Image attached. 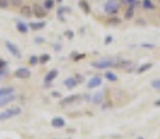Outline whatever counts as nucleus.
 Returning a JSON list of instances; mask_svg holds the SVG:
<instances>
[{
    "label": "nucleus",
    "mask_w": 160,
    "mask_h": 139,
    "mask_svg": "<svg viewBox=\"0 0 160 139\" xmlns=\"http://www.w3.org/2000/svg\"><path fill=\"white\" fill-rule=\"evenodd\" d=\"M10 6V1L8 0H0V8L1 10H6Z\"/></svg>",
    "instance_id": "nucleus-30"
},
{
    "label": "nucleus",
    "mask_w": 160,
    "mask_h": 139,
    "mask_svg": "<svg viewBox=\"0 0 160 139\" xmlns=\"http://www.w3.org/2000/svg\"><path fill=\"white\" fill-rule=\"evenodd\" d=\"M6 67H7V60H4V59L0 58V70H3V69H6Z\"/></svg>",
    "instance_id": "nucleus-35"
},
{
    "label": "nucleus",
    "mask_w": 160,
    "mask_h": 139,
    "mask_svg": "<svg viewBox=\"0 0 160 139\" xmlns=\"http://www.w3.org/2000/svg\"><path fill=\"white\" fill-rule=\"evenodd\" d=\"M45 25H47V23L45 21H40V23H30V28L31 30H34V31H38V30H42V28H45Z\"/></svg>",
    "instance_id": "nucleus-19"
},
{
    "label": "nucleus",
    "mask_w": 160,
    "mask_h": 139,
    "mask_svg": "<svg viewBox=\"0 0 160 139\" xmlns=\"http://www.w3.org/2000/svg\"><path fill=\"white\" fill-rule=\"evenodd\" d=\"M35 42H44V38H38V37H37V38H35Z\"/></svg>",
    "instance_id": "nucleus-38"
},
{
    "label": "nucleus",
    "mask_w": 160,
    "mask_h": 139,
    "mask_svg": "<svg viewBox=\"0 0 160 139\" xmlns=\"http://www.w3.org/2000/svg\"><path fill=\"white\" fill-rule=\"evenodd\" d=\"M28 63L31 66H35L40 63V56H37V55H31L30 56V59H28Z\"/></svg>",
    "instance_id": "nucleus-26"
},
{
    "label": "nucleus",
    "mask_w": 160,
    "mask_h": 139,
    "mask_svg": "<svg viewBox=\"0 0 160 139\" xmlns=\"http://www.w3.org/2000/svg\"><path fill=\"white\" fill-rule=\"evenodd\" d=\"M111 42H112V37H111V35L105 37V40H104V44H105V45H108V44H111Z\"/></svg>",
    "instance_id": "nucleus-37"
},
{
    "label": "nucleus",
    "mask_w": 160,
    "mask_h": 139,
    "mask_svg": "<svg viewBox=\"0 0 160 139\" xmlns=\"http://www.w3.org/2000/svg\"><path fill=\"white\" fill-rule=\"evenodd\" d=\"M124 4H128V6H135L138 3V0H121Z\"/></svg>",
    "instance_id": "nucleus-34"
},
{
    "label": "nucleus",
    "mask_w": 160,
    "mask_h": 139,
    "mask_svg": "<svg viewBox=\"0 0 160 139\" xmlns=\"http://www.w3.org/2000/svg\"><path fill=\"white\" fill-rule=\"evenodd\" d=\"M66 37H67V38H69V40H72L73 37H74V33H73V31H70V30H67V31H66Z\"/></svg>",
    "instance_id": "nucleus-36"
},
{
    "label": "nucleus",
    "mask_w": 160,
    "mask_h": 139,
    "mask_svg": "<svg viewBox=\"0 0 160 139\" xmlns=\"http://www.w3.org/2000/svg\"><path fill=\"white\" fill-rule=\"evenodd\" d=\"M32 16H35L38 20H41V18H45L48 16V11L44 8V6L35 3V4H32Z\"/></svg>",
    "instance_id": "nucleus-4"
},
{
    "label": "nucleus",
    "mask_w": 160,
    "mask_h": 139,
    "mask_svg": "<svg viewBox=\"0 0 160 139\" xmlns=\"http://www.w3.org/2000/svg\"><path fill=\"white\" fill-rule=\"evenodd\" d=\"M141 47H142V48H145V49H154V44H150V42H145V44H142Z\"/></svg>",
    "instance_id": "nucleus-33"
},
{
    "label": "nucleus",
    "mask_w": 160,
    "mask_h": 139,
    "mask_svg": "<svg viewBox=\"0 0 160 139\" xmlns=\"http://www.w3.org/2000/svg\"><path fill=\"white\" fill-rule=\"evenodd\" d=\"M84 58H86L84 54H74V55L72 56V59L73 60H81V59H84Z\"/></svg>",
    "instance_id": "nucleus-31"
},
{
    "label": "nucleus",
    "mask_w": 160,
    "mask_h": 139,
    "mask_svg": "<svg viewBox=\"0 0 160 139\" xmlns=\"http://www.w3.org/2000/svg\"><path fill=\"white\" fill-rule=\"evenodd\" d=\"M154 106H156V107H160V100H157V101H154Z\"/></svg>",
    "instance_id": "nucleus-39"
},
{
    "label": "nucleus",
    "mask_w": 160,
    "mask_h": 139,
    "mask_svg": "<svg viewBox=\"0 0 160 139\" xmlns=\"http://www.w3.org/2000/svg\"><path fill=\"white\" fill-rule=\"evenodd\" d=\"M152 87L154 90H160V79H154L152 80Z\"/></svg>",
    "instance_id": "nucleus-29"
},
{
    "label": "nucleus",
    "mask_w": 160,
    "mask_h": 139,
    "mask_svg": "<svg viewBox=\"0 0 160 139\" xmlns=\"http://www.w3.org/2000/svg\"><path fill=\"white\" fill-rule=\"evenodd\" d=\"M14 76L17 79H21V80H25V79H30L31 77V70L28 67H18L14 72Z\"/></svg>",
    "instance_id": "nucleus-6"
},
{
    "label": "nucleus",
    "mask_w": 160,
    "mask_h": 139,
    "mask_svg": "<svg viewBox=\"0 0 160 139\" xmlns=\"http://www.w3.org/2000/svg\"><path fill=\"white\" fill-rule=\"evenodd\" d=\"M20 13H21V16L27 17V18H30L32 16V6H28V4H23L21 7H20Z\"/></svg>",
    "instance_id": "nucleus-12"
},
{
    "label": "nucleus",
    "mask_w": 160,
    "mask_h": 139,
    "mask_svg": "<svg viewBox=\"0 0 160 139\" xmlns=\"http://www.w3.org/2000/svg\"><path fill=\"white\" fill-rule=\"evenodd\" d=\"M65 87L66 89H69V90H72V89H74L77 84H79V82H77V79L76 77H67V79H65Z\"/></svg>",
    "instance_id": "nucleus-10"
},
{
    "label": "nucleus",
    "mask_w": 160,
    "mask_h": 139,
    "mask_svg": "<svg viewBox=\"0 0 160 139\" xmlns=\"http://www.w3.org/2000/svg\"><path fill=\"white\" fill-rule=\"evenodd\" d=\"M101 83H103V79L100 77V76H93L90 80L87 82V89H96L98 86H101Z\"/></svg>",
    "instance_id": "nucleus-7"
},
{
    "label": "nucleus",
    "mask_w": 160,
    "mask_h": 139,
    "mask_svg": "<svg viewBox=\"0 0 160 139\" xmlns=\"http://www.w3.org/2000/svg\"><path fill=\"white\" fill-rule=\"evenodd\" d=\"M65 13H70V8L69 7H59L58 8V17L61 20H63V14Z\"/></svg>",
    "instance_id": "nucleus-24"
},
{
    "label": "nucleus",
    "mask_w": 160,
    "mask_h": 139,
    "mask_svg": "<svg viewBox=\"0 0 160 139\" xmlns=\"http://www.w3.org/2000/svg\"><path fill=\"white\" fill-rule=\"evenodd\" d=\"M80 100V96L79 94H72V96H67V97H65L62 101H61V104L62 106H67V104H72L74 101H77Z\"/></svg>",
    "instance_id": "nucleus-13"
},
{
    "label": "nucleus",
    "mask_w": 160,
    "mask_h": 139,
    "mask_svg": "<svg viewBox=\"0 0 160 139\" xmlns=\"http://www.w3.org/2000/svg\"><path fill=\"white\" fill-rule=\"evenodd\" d=\"M52 96H54V97H59L61 94H59V93H52Z\"/></svg>",
    "instance_id": "nucleus-40"
},
{
    "label": "nucleus",
    "mask_w": 160,
    "mask_h": 139,
    "mask_svg": "<svg viewBox=\"0 0 160 139\" xmlns=\"http://www.w3.org/2000/svg\"><path fill=\"white\" fill-rule=\"evenodd\" d=\"M121 8L120 0H107L104 4V13L107 16H118Z\"/></svg>",
    "instance_id": "nucleus-1"
},
{
    "label": "nucleus",
    "mask_w": 160,
    "mask_h": 139,
    "mask_svg": "<svg viewBox=\"0 0 160 139\" xmlns=\"http://www.w3.org/2000/svg\"><path fill=\"white\" fill-rule=\"evenodd\" d=\"M4 45H6L7 51L13 56H16L17 59H21V58H23V54H21V51L18 49V47H17L16 44H13L11 41H4Z\"/></svg>",
    "instance_id": "nucleus-5"
},
{
    "label": "nucleus",
    "mask_w": 160,
    "mask_h": 139,
    "mask_svg": "<svg viewBox=\"0 0 160 139\" xmlns=\"http://www.w3.org/2000/svg\"><path fill=\"white\" fill-rule=\"evenodd\" d=\"M17 96L16 94H10V96H6V97H1L0 98V107L3 106H7L8 103H11L13 100H16Z\"/></svg>",
    "instance_id": "nucleus-16"
},
{
    "label": "nucleus",
    "mask_w": 160,
    "mask_h": 139,
    "mask_svg": "<svg viewBox=\"0 0 160 139\" xmlns=\"http://www.w3.org/2000/svg\"><path fill=\"white\" fill-rule=\"evenodd\" d=\"M157 3H159V4H160V0H157Z\"/></svg>",
    "instance_id": "nucleus-42"
},
{
    "label": "nucleus",
    "mask_w": 160,
    "mask_h": 139,
    "mask_svg": "<svg viewBox=\"0 0 160 139\" xmlns=\"http://www.w3.org/2000/svg\"><path fill=\"white\" fill-rule=\"evenodd\" d=\"M56 3H62V1H63V0H55Z\"/></svg>",
    "instance_id": "nucleus-41"
},
{
    "label": "nucleus",
    "mask_w": 160,
    "mask_h": 139,
    "mask_svg": "<svg viewBox=\"0 0 160 139\" xmlns=\"http://www.w3.org/2000/svg\"><path fill=\"white\" fill-rule=\"evenodd\" d=\"M153 67V63L152 62H147V63H143V65H141L138 69H136V72L138 73H143V72H147L149 69H152Z\"/></svg>",
    "instance_id": "nucleus-20"
},
{
    "label": "nucleus",
    "mask_w": 160,
    "mask_h": 139,
    "mask_svg": "<svg viewBox=\"0 0 160 139\" xmlns=\"http://www.w3.org/2000/svg\"><path fill=\"white\" fill-rule=\"evenodd\" d=\"M10 1V6L13 7H21L23 6V0H8Z\"/></svg>",
    "instance_id": "nucleus-28"
},
{
    "label": "nucleus",
    "mask_w": 160,
    "mask_h": 139,
    "mask_svg": "<svg viewBox=\"0 0 160 139\" xmlns=\"http://www.w3.org/2000/svg\"><path fill=\"white\" fill-rule=\"evenodd\" d=\"M142 8L146 10V11L154 10V3H153V0H142Z\"/></svg>",
    "instance_id": "nucleus-18"
},
{
    "label": "nucleus",
    "mask_w": 160,
    "mask_h": 139,
    "mask_svg": "<svg viewBox=\"0 0 160 139\" xmlns=\"http://www.w3.org/2000/svg\"><path fill=\"white\" fill-rule=\"evenodd\" d=\"M91 66L94 69H110V67H115L118 66V63L114 59H100V60H94Z\"/></svg>",
    "instance_id": "nucleus-2"
},
{
    "label": "nucleus",
    "mask_w": 160,
    "mask_h": 139,
    "mask_svg": "<svg viewBox=\"0 0 160 139\" xmlns=\"http://www.w3.org/2000/svg\"><path fill=\"white\" fill-rule=\"evenodd\" d=\"M55 0H44V4H42V6H44V8H45V10H47V11H49V10H52V8L55 7Z\"/></svg>",
    "instance_id": "nucleus-23"
},
{
    "label": "nucleus",
    "mask_w": 160,
    "mask_h": 139,
    "mask_svg": "<svg viewBox=\"0 0 160 139\" xmlns=\"http://www.w3.org/2000/svg\"><path fill=\"white\" fill-rule=\"evenodd\" d=\"M51 125H52L54 128H63L65 125H66V122H65V120L62 117H55V118H52Z\"/></svg>",
    "instance_id": "nucleus-11"
},
{
    "label": "nucleus",
    "mask_w": 160,
    "mask_h": 139,
    "mask_svg": "<svg viewBox=\"0 0 160 139\" xmlns=\"http://www.w3.org/2000/svg\"><path fill=\"white\" fill-rule=\"evenodd\" d=\"M79 7L81 8L83 13H86V14H90V13H91V7H90L87 0H79Z\"/></svg>",
    "instance_id": "nucleus-15"
},
{
    "label": "nucleus",
    "mask_w": 160,
    "mask_h": 139,
    "mask_svg": "<svg viewBox=\"0 0 160 139\" xmlns=\"http://www.w3.org/2000/svg\"><path fill=\"white\" fill-rule=\"evenodd\" d=\"M16 89L13 86H7V87H1L0 89V98L6 97V96H10V94H14Z\"/></svg>",
    "instance_id": "nucleus-14"
},
{
    "label": "nucleus",
    "mask_w": 160,
    "mask_h": 139,
    "mask_svg": "<svg viewBox=\"0 0 160 139\" xmlns=\"http://www.w3.org/2000/svg\"><path fill=\"white\" fill-rule=\"evenodd\" d=\"M20 113H21V108L20 107L4 110L3 113H0V121H6V120H10V118H14L17 115H20Z\"/></svg>",
    "instance_id": "nucleus-3"
},
{
    "label": "nucleus",
    "mask_w": 160,
    "mask_h": 139,
    "mask_svg": "<svg viewBox=\"0 0 160 139\" xmlns=\"http://www.w3.org/2000/svg\"><path fill=\"white\" fill-rule=\"evenodd\" d=\"M104 77L108 80V82H117L118 80V76L114 73V72H111V70H107L104 74Z\"/></svg>",
    "instance_id": "nucleus-21"
},
{
    "label": "nucleus",
    "mask_w": 160,
    "mask_h": 139,
    "mask_svg": "<svg viewBox=\"0 0 160 139\" xmlns=\"http://www.w3.org/2000/svg\"><path fill=\"white\" fill-rule=\"evenodd\" d=\"M101 101H103V91L94 94V97H93V103H94V104H100Z\"/></svg>",
    "instance_id": "nucleus-27"
},
{
    "label": "nucleus",
    "mask_w": 160,
    "mask_h": 139,
    "mask_svg": "<svg viewBox=\"0 0 160 139\" xmlns=\"http://www.w3.org/2000/svg\"><path fill=\"white\" fill-rule=\"evenodd\" d=\"M107 23L110 25H118L122 23V20H121L118 16H111V17H108V20H107Z\"/></svg>",
    "instance_id": "nucleus-22"
},
{
    "label": "nucleus",
    "mask_w": 160,
    "mask_h": 139,
    "mask_svg": "<svg viewBox=\"0 0 160 139\" xmlns=\"http://www.w3.org/2000/svg\"><path fill=\"white\" fill-rule=\"evenodd\" d=\"M16 30L18 31L20 34H23V35H25V34H28V30H30V27L27 25V23H24V21H21V20H17L16 21Z\"/></svg>",
    "instance_id": "nucleus-9"
},
{
    "label": "nucleus",
    "mask_w": 160,
    "mask_h": 139,
    "mask_svg": "<svg viewBox=\"0 0 160 139\" xmlns=\"http://www.w3.org/2000/svg\"><path fill=\"white\" fill-rule=\"evenodd\" d=\"M7 76H8V70H7V67H6V69H3V70H0V80L6 79Z\"/></svg>",
    "instance_id": "nucleus-32"
},
{
    "label": "nucleus",
    "mask_w": 160,
    "mask_h": 139,
    "mask_svg": "<svg viewBox=\"0 0 160 139\" xmlns=\"http://www.w3.org/2000/svg\"><path fill=\"white\" fill-rule=\"evenodd\" d=\"M58 74H59V70L58 69H51L48 73L45 74V77H44V80H45V84H49V83H52L55 80L56 77H58Z\"/></svg>",
    "instance_id": "nucleus-8"
},
{
    "label": "nucleus",
    "mask_w": 160,
    "mask_h": 139,
    "mask_svg": "<svg viewBox=\"0 0 160 139\" xmlns=\"http://www.w3.org/2000/svg\"><path fill=\"white\" fill-rule=\"evenodd\" d=\"M49 60H51V55H49V54H42V55L40 56V63H41V65L48 63Z\"/></svg>",
    "instance_id": "nucleus-25"
},
{
    "label": "nucleus",
    "mask_w": 160,
    "mask_h": 139,
    "mask_svg": "<svg viewBox=\"0 0 160 139\" xmlns=\"http://www.w3.org/2000/svg\"><path fill=\"white\" fill-rule=\"evenodd\" d=\"M134 16H135V6H128V8L125 10L124 18H125V20H132Z\"/></svg>",
    "instance_id": "nucleus-17"
}]
</instances>
